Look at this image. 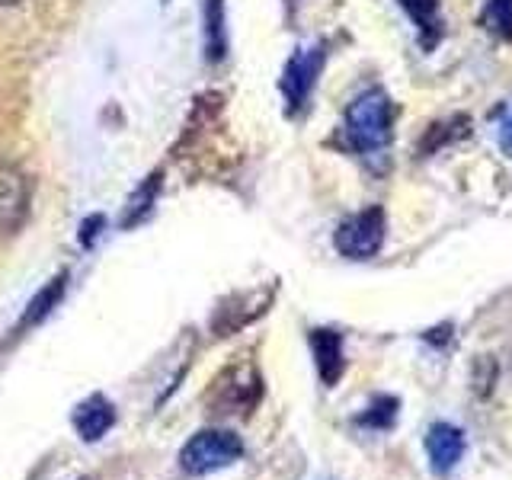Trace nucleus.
I'll return each mask as SVG.
<instances>
[{
    "label": "nucleus",
    "mask_w": 512,
    "mask_h": 480,
    "mask_svg": "<svg viewBox=\"0 0 512 480\" xmlns=\"http://www.w3.org/2000/svg\"><path fill=\"white\" fill-rule=\"evenodd\" d=\"M13 4H23V0H0V7H13Z\"/></svg>",
    "instance_id": "aec40b11"
},
{
    "label": "nucleus",
    "mask_w": 512,
    "mask_h": 480,
    "mask_svg": "<svg viewBox=\"0 0 512 480\" xmlns=\"http://www.w3.org/2000/svg\"><path fill=\"white\" fill-rule=\"evenodd\" d=\"M64 285H68V272H61V276H55L52 282H48L42 292L29 301V308H26V314H23V320L20 324L13 327V340L16 336H23L26 330H32V327H39L42 320L55 311V304L61 301V295H64Z\"/></svg>",
    "instance_id": "9d476101"
},
{
    "label": "nucleus",
    "mask_w": 512,
    "mask_h": 480,
    "mask_svg": "<svg viewBox=\"0 0 512 480\" xmlns=\"http://www.w3.org/2000/svg\"><path fill=\"white\" fill-rule=\"evenodd\" d=\"M394 128V106L388 100V93L372 87L359 93L356 100L346 109V138L356 151L372 154L388 148Z\"/></svg>",
    "instance_id": "f257e3e1"
},
{
    "label": "nucleus",
    "mask_w": 512,
    "mask_h": 480,
    "mask_svg": "<svg viewBox=\"0 0 512 480\" xmlns=\"http://www.w3.org/2000/svg\"><path fill=\"white\" fill-rule=\"evenodd\" d=\"M384 212L378 205L365 208V212L352 215L340 224L336 231V250H340L346 260H372L384 244Z\"/></svg>",
    "instance_id": "7ed1b4c3"
},
{
    "label": "nucleus",
    "mask_w": 512,
    "mask_h": 480,
    "mask_svg": "<svg viewBox=\"0 0 512 480\" xmlns=\"http://www.w3.org/2000/svg\"><path fill=\"white\" fill-rule=\"evenodd\" d=\"M400 7L410 13V20L416 23V29H420L426 48H432V45L442 39L439 0H400Z\"/></svg>",
    "instance_id": "9b49d317"
},
{
    "label": "nucleus",
    "mask_w": 512,
    "mask_h": 480,
    "mask_svg": "<svg viewBox=\"0 0 512 480\" xmlns=\"http://www.w3.org/2000/svg\"><path fill=\"white\" fill-rule=\"evenodd\" d=\"M324 68V48H304L298 52L292 61H288V68L282 74V93L292 109H301L304 100L311 96L314 84H317V74Z\"/></svg>",
    "instance_id": "423d86ee"
},
{
    "label": "nucleus",
    "mask_w": 512,
    "mask_h": 480,
    "mask_svg": "<svg viewBox=\"0 0 512 480\" xmlns=\"http://www.w3.org/2000/svg\"><path fill=\"white\" fill-rule=\"evenodd\" d=\"M244 458V442L231 429H202L180 448V468L192 477L215 474Z\"/></svg>",
    "instance_id": "f03ea898"
},
{
    "label": "nucleus",
    "mask_w": 512,
    "mask_h": 480,
    "mask_svg": "<svg viewBox=\"0 0 512 480\" xmlns=\"http://www.w3.org/2000/svg\"><path fill=\"white\" fill-rule=\"evenodd\" d=\"M100 228H103V215H96V218L84 221V234H80V244L90 247L93 240H96V234H100Z\"/></svg>",
    "instance_id": "f3484780"
},
{
    "label": "nucleus",
    "mask_w": 512,
    "mask_h": 480,
    "mask_svg": "<svg viewBox=\"0 0 512 480\" xmlns=\"http://www.w3.org/2000/svg\"><path fill=\"white\" fill-rule=\"evenodd\" d=\"M448 330H452L448 324L439 327V330H429V333H426V340H429V343H445V340H448Z\"/></svg>",
    "instance_id": "6ab92c4d"
},
{
    "label": "nucleus",
    "mask_w": 512,
    "mask_h": 480,
    "mask_svg": "<svg viewBox=\"0 0 512 480\" xmlns=\"http://www.w3.org/2000/svg\"><path fill=\"white\" fill-rule=\"evenodd\" d=\"M397 410H400V400L391 397V394H378L372 404L365 407V413L359 416V426L365 429H375V432H384L397 423Z\"/></svg>",
    "instance_id": "f8f14e48"
},
{
    "label": "nucleus",
    "mask_w": 512,
    "mask_h": 480,
    "mask_svg": "<svg viewBox=\"0 0 512 480\" xmlns=\"http://www.w3.org/2000/svg\"><path fill=\"white\" fill-rule=\"evenodd\" d=\"M256 400H260V375H256V368L234 365L215 381L208 407L215 413H250Z\"/></svg>",
    "instance_id": "20e7f679"
},
{
    "label": "nucleus",
    "mask_w": 512,
    "mask_h": 480,
    "mask_svg": "<svg viewBox=\"0 0 512 480\" xmlns=\"http://www.w3.org/2000/svg\"><path fill=\"white\" fill-rule=\"evenodd\" d=\"M311 352H314V362H317V375L327 388H336L346 372V356H343V336L336 330H311Z\"/></svg>",
    "instance_id": "1a4fd4ad"
},
{
    "label": "nucleus",
    "mask_w": 512,
    "mask_h": 480,
    "mask_svg": "<svg viewBox=\"0 0 512 480\" xmlns=\"http://www.w3.org/2000/svg\"><path fill=\"white\" fill-rule=\"evenodd\" d=\"M500 144L506 151H512V116L503 122V128H500Z\"/></svg>",
    "instance_id": "a211bd4d"
},
{
    "label": "nucleus",
    "mask_w": 512,
    "mask_h": 480,
    "mask_svg": "<svg viewBox=\"0 0 512 480\" xmlns=\"http://www.w3.org/2000/svg\"><path fill=\"white\" fill-rule=\"evenodd\" d=\"M71 426L84 442H100L106 432L116 426V407L109 404L103 394H93L80 400L71 413Z\"/></svg>",
    "instance_id": "6e6552de"
},
{
    "label": "nucleus",
    "mask_w": 512,
    "mask_h": 480,
    "mask_svg": "<svg viewBox=\"0 0 512 480\" xmlns=\"http://www.w3.org/2000/svg\"><path fill=\"white\" fill-rule=\"evenodd\" d=\"M493 381H496V362L493 359H477V365H474V391L480 397H487L493 391Z\"/></svg>",
    "instance_id": "dca6fc26"
},
{
    "label": "nucleus",
    "mask_w": 512,
    "mask_h": 480,
    "mask_svg": "<svg viewBox=\"0 0 512 480\" xmlns=\"http://www.w3.org/2000/svg\"><path fill=\"white\" fill-rule=\"evenodd\" d=\"M29 212V183L23 170L0 157V237L20 231Z\"/></svg>",
    "instance_id": "39448f33"
},
{
    "label": "nucleus",
    "mask_w": 512,
    "mask_h": 480,
    "mask_svg": "<svg viewBox=\"0 0 512 480\" xmlns=\"http://www.w3.org/2000/svg\"><path fill=\"white\" fill-rule=\"evenodd\" d=\"M157 186H160V180H157V176H151L148 186H141V189L135 192L132 202H128V212H125V218H122L125 228H132V224H138L144 215L151 212V202H154V196H157Z\"/></svg>",
    "instance_id": "4468645a"
},
{
    "label": "nucleus",
    "mask_w": 512,
    "mask_h": 480,
    "mask_svg": "<svg viewBox=\"0 0 512 480\" xmlns=\"http://www.w3.org/2000/svg\"><path fill=\"white\" fill-rule=\"evenodd\" d=\"M484 26L496 32L500 39L512 42V0H487Z\"/></svg>",
    "instance_id": "ddd939ff"
},
{
    "label": "nucleus",
    "mask_w": 512,
    "mask_h": 480,
    "mask_svg": "<svg viewBox=\"0 0 512 480\" xmlns=\"http://www.w3.org/2000/svg\"><path fill=\"white\" fill-rule=\"evenodd\" d=\"M464 448H468V436L464 429L452 426V423H432L426 432V455L436 474H452L455 464L464 458Z\"/></svg>",
    "instance_id": "0eeeda50"
},
{
    "label": "nucleus",
    "mask_w": 512,
    "mask_h": 480,
    "mask_svg": "<svg viewBox=\"0 0 512 480\" xmlns=\"http://www.w3.org/2000/svg\"><path fill=\"white\" fill-rule=\"evenodd\" d=\"M224 42H221V0H208V55L218 58Z\"/></svg>",
    "instance_id": "2eb2a0df"
}]
</instances>
